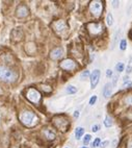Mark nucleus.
<instances>
[{
	"instance_id": "obj_1",
	"label": "nucleus",
	"mask_w": 132,
	"mask_h": 148,
	"mask_svg": "<svg viewBox=\"0 0 132 148\" xmlns=\"http://www.w3.org/2000/svg\"><path fill=\"white\" fill-rule=\"evenodd\" d=\"M20 120L26 126H33L38 123V117L36 116L34 113L29 112V111H25L23 113H21L20 115Z\"/></svg>"
},
{
	"instance_id": "obj_2",
	"label": "nucleus",
	"mask_w": 132,
	"mask_h": 148,
	"mask_svg": "<svg viewBox=\"0 0 132 148\" xmlns=\"http://www.w3.org/2000/svg\"><path fill=\"white\" fill-rule=\"evenodd\" d=\"M17 78V74L15 71L7 67L0 66V80L5 83H13Z\"/></svg>"
},
{
	"instance_id": "obj_3",
	"label": "nucleus",
	"mask_w": 132,
	"mask_h": 148,
	"mask_svg": "<svg viewBox=\"0 0 132 148\" xmlns=\"http://www.w3.org/2000/svg\"><path fill=\"white\" fill-rule=\"evenodd\" d=\"M26 97H27V99L29 101H31L32 103H39L40 100H41V94L38 90L31 88L27 91V93H26Z\"/></svg>"
},
{
	"instance_id": "obj_4",
	"label": "nucleus",
	"mask_w": 132,
	"mask_h": 148,
	"mask_svg": "<svg viewBox=\"0 0 132 148\" xmlns=\"http://www.w3.org/2000/svg\"><path fill=\"white\" fill-rule=\"evenodd\" d=\"M102 2L99 1V0H95V1H92L91 2V5H90V10L92 12V14L95 16V17H99L102 13Z\"/></svg>"
},
{
	"instance_id": "obj_5",
	"label": "nucleus",
	"mask_w": 132,
	"mask_h": 148,
	"mask_svg": "<svg viewBox=\"0 0 132 148\" xmlns=\"http://www.w3.org/2000/svg\"><path fill=\"white\" fill-rule=\"evenodd\" d=\"M87 29L92 35H99L103 30V25L99 23H91L87 25Z\"/></svg>"
},
{
	"instance_id": "obj_6",
	"label": "nucleus",
	"mask_w": 132,
	"mask_h": 148,
	"mask_svg": "<svg viewBox=\"0 0 132 148\" xmlns=\"http://www.w3.org/2000/svg\"><path fill=\"white\" fill-rule=\"evenodd\" d=\"M59 66H60V68H63L64 70H67V71H72V70H74V69L76 68L75 62H74L73 60H70V59L63 61V62L59 64Z\"/></svg>"
},
{
	"instance_id": "obj_7",
	"label": "nucleus",
	"mask_w": 132,
	"mask_h": 148,
	"mask_svg": "<svg viewBox=\"0 0 132 148\" xmlns=\"http://www.w3.org/2000/svg\"><path fill=\"white\" fill-rule=\"evenodd\" d=\"M100 70L96 69L93 71V73L91 74V88L92 89H95L96 86L98 85L99 83V79H100Z\"/></svg>"
},
{
	"instance_id": "obj_8",
	"label": "nucleus",
	"mask_w": 132,
	"mask_h": 148,
	"mask_svg": "<svg viewBox=\"0 0 132 148\" xmlns=\"http://www.w3.org/2000/svg\"><path fill=\"white\" fill-rule=\"evenodd\" d=\"M28 15V9L26 5H19L17 9V16L20 18H24Z\"/></svg>"
},
{
	"instance_id": "obj_9",
	"label": "nucleus",
	"mask_w": 132,
	"mask_h": 148,
	"mask_svg": "<svg viewBox=\"0 0 132 148\" xmlns=\"http://www.w3.org/2000/svg\"><path fill=\"white\" fill-rule=\"evenodd\" d=\"M61 55H63V49L59 47L54 48L50 53V57L52 60H58L59 57H61Z\"/></svg>"
},
{
	"instance_id": "obj_10",
	"label": "nucleus",
	"mask_w": 132,
	"mask_h": 148,
	"mask_svg": "<svg viewBox=\"0 0 132 148\" xmlns=\"http://www.w3.org/2000/svg\"><path fill=\"white\" fill-rule=\"evenodd\" d=\"M111 93H112V85L110 83H107L103 89V95L105 98H108V97H110Z\"/></svg>"
},
{
	"instance_id": "obj_11",
	"label": "nucleus",
	"mask_w": 132,
	"mask_h": 148,
	"mask_svg": "<svg viewBox=\"0 0 132 148\" xmlns=\"http://www.w3.org/2000/svg\"><path fill=\"white\" fill-rule=\"evenodd\" d=\"M66 28V23L63 21V20H59V21H56L54 23V29L57 30V31H61L63 29Z\"/></svg>"
},
{
	"instance_id": "obj_12",
	"label": "nucleus",
	"mask_w": 132,
	"mask_h": 148,
	"mask_svg": "<svg viewBox=\"0 0 132 148\" xmlns=\"http://www.w3.org/2000/svg\"><path fill=\"white\" fill-rule=\"evenodd\" d=\"M83 135H84V128H82V127H77L76 128V130H75V138L77 140H80Z\"/></svg>"
},
{
	"instance_id": "obj_13",
	"label": "nucleus",
	"mask_w": 132,
	"mask_h": 148,
	"mask_svg": "<svg viewBox=\"0 0 132 148\" xmlns=\"http://www.w3.org/2000/svg\"><path fill=\"white\" fill-rule=\"evenodd\" d=\"M44 134H45V136H46V138L48 139V140H54L55 139V134L54 133H52L51 130H44Z\"/></svg>"
},
{
	"instance_id": "obj_14",
	"label": "nucleus",
	"mask_w": 132,
	"mask_h": 148,
	"mask_svg": "<svg viewBox=\"0 0 132 148\" xmlns=\"http://www.w3.org/2000/svg\"><path fill=\"white\" fill-rule=\"evenodd\" d=\"M125 70V65L123 64V63H118L117 65H116V71L118 72V73H121V72H123Z\"/></svg>"
},
{
	"instance_id": "obj_15",
	"label": "nucleus",
	"mask_w": 132,
	"mask_h": 148,
	"mask_svg": "<svg viewBox=\"0 0 132 148\" xmlns=\"http://www.w3.org/2000/svg\"><path fill=\"white\" fill-rule=\"evenodd\" d=\"M104 125L106 126V127H110V126L112 125V120H111V118H110L109 116H106V118H105V120H104Z\"/></svg>"
},
{
	"instance_id": "obj_16",
	"label": "nucleus",
	"mask_w": 132,
	"mask_h": 148,
	"mask_svg": "<svg viewBox=\"0 0 132 148\" xmlns=\"http://www.w3.org/2000/svg\"><path fill=\"white\" fill-rule=\"evenodd\" d=\"M106 22L109 26H111L113 24V20H112V14L111 13H108L107 14V17H106Z\"/></svg>"
},
{
	"instance_id": "obj_17",
	"label": "nucleus",
	"mask_w": 132,
	"mask_h": 148,
	"mask_svg": "<svg viewBox=\"0 0 132 148\" xmlns=\"http://www.w3.org/2000/svg\"><path fill=\"white\" fill-rule=\"evenodd\" d=\"M66 90H67V92H68L69 94H75V93L77 92V89H76V87H74V86H68Z\"/></svg>"
},
{
	"instance_id": "obj_18",
	"label": "nucleus",
	"mask_w": 132,
	"mask_h": 148,
	"mask_svg": "<svg viewBox=\"0 0 132 148\" xmlns=\"http://www.w3.org/2000/svg\"><path fill=\"white\" fill-rule=\"evenodd\" d=\"M90 76V71L89 70H85V71H83L81 74H80V78L81 79H85L86 77H89Z\"/></svg>"
},
{
	"instance_id": "obj_19",
	"label": "nucleus",
	"mask_w": 132,
	"mask_h": 148,
	"mask_svg": "<svg viewBox=\"0 0 132 148\" xmlns=\"http://www.w3.org/2000/svg\"><path fill=\"white\" fill-rule=\"evenodd\" d=\"M91 139H92V136H91V135H85V137L83 138V143H84V145H87V144L91 142Z\"/></svg>"
},
{
	"instance_id": "obj_20",
	"label": "nucleus",
	"mask_w": 132,
	"mask_h": 148,
	"mask_svg": "<svg viewBox=\"0 0 132 148\" xmlns=\"http://www.w3.org/2000/svg\"><path fill=\"white\" fill-rule=\"evenodd\" d=\"M126 47H127V42H126V40H122L121 41V44H120V48H121V50H125L126 49Z\"/></svg>"
},
{
	"instance_id": "obj_21",
	"label": "nucleus",
	"mask_w": 132,
	"mask_h": 148,
	"mask_svg": "<svg viewBox=\"0 0 132 148\" xmlns=\"http://www.w3.org/2000/svg\"><path fill=\"white\" fill-rule=\"evenodd\" d=\"M96 101H97V96L96 95H94V96H92L91 97V99H90V105H94L95 103H96Z\"/></svg>"
},
{
	"instance_id": "obj_22",
	"label": "nucleus",
	"mask_w": 132,
	"mask_h": 148,
	"mask_svg": "<svg viewBox=\"0 0 132 148\" xmlns=\"http://www.w3.org/2000/svg\"><path fill=\"white\" fill-rule=\"evenodd\" d=\"M100 143H101V141H100V139H99V138H97V139H95V141L93 142V144H92V146H93L94 148H96V147H98V146L100 145Z\"/></svg>"
},
{
	"instance_id": "obj_23",
	"label": "nucleus",
	"mask_w": 132,
	"mask_h": 148,
	"mask_svg": "<svg viewBox=\"0 0 132 148\" xmlns=\"http://www.w3.org/2000/svg\"><path fill=\"white\" fill-rule=\"evenodd\" d=\"M100 128H101V126H100L99 124H95V125H93V127H92V131H93V133H97V131L100 130Z\"/></svg>"
},
{
	"instance_id": "obj_24",
	"label": "nucleus",
	"mask_w": 132,
	"mask_h": 148,
	"mask_svg": "<svg viewBox=\"0 0 132 148\" xmlns=\"http://www.w3.org/2000/svg\"><path fill=\"white\" fill-rule=\"evenodd\" d=\"M108 144H109V142H108V141H104V142L100 143V145H99V146H100L101 148H105V147H107V145H108Z\"/></svg>"
},
{
	"instance_id": "obj_25",
	"label": "nucleus",
	"mask_w": 132,
	"mask_h": 148,
	"mask_svg": "<svg viewBox=\"0 0 132 148\" xmlns=\"http://www.w3.org/2000/svg\"><path fill=\"white\" fill-rule=\"evenodd\" d=\"M106 76H107L108 78H110V77L112 76V71H111L110 69H107V70H106Z\"/></svg>"
},
{
	"instance_id": "obj_26",
	"label": "nucleus",
	"mask_w": 132,
	"mask_h": 148,
	"mask_svg": "<svg viewBox=\"0 0 132 148\" xmlns=\"http://www.w3.org/2000/svg\"><path fill=\"white\" fill-rule=\"evenodd\" d=\"M126 72H127V74H130V73L132 72V66H131L130 64L127 66V70H126Z\"/></svg>"
},
{
	"instance_id": "obj_27",
	"label": "nucleus",
	"mask_w": 132,
	"mask_h": 148,
	"mask_svg": "<svg viewBox=\"0 0 132 148\" xmlns=\"http://www.w3.org/2000/svg\"><path fill=\"white\" fill-rule=\"evenodd\" d=\"M42 89H43L45 92H50V91H51V88H49L48 86H42Z\"/></svg>"
},
{
	"instance_id": "obj_28",
	"label": "nucleus",
	"mask_w": 132,
	"mask_h": 148,
	"mask_svg": "<svg viewBox=\"0 0 132 148\" xmlns=\"http://www.w3.org/2000/svg\"><path fill=\"white\" fill-rule=\"evenodd\" d=\"M74 117H75V118H78V117H79V111H75V113H74Z\"/></svg>"
},
{
	"instance_id": "obj_29",
	"label": "nucleus",
	"mask_w": 132,
	"mask_h": 148,
	"mask_svg": "<svg viewBox=\"0 0 132 148\" xmlns=\"http://www.w3.org/2000/svg\"><path fill=\"white\" fill-rule=\"evenodd\" d=\"M132 85V83L130 81V80H128V83H124V87H126V86H131Z\"/></svg>"
},
{
	"instance_id": "obj_30",
	"label": "nucleus",
	"mask_w": 132,
	"mask_h": 148,
	"mask_svg": "<svg viewBox=\"0 0 132 148\" xmlns=\"http://www.w3.org/2000/svg\"><path fill=\"white\" fill-rule=\"evenodd\" d=\"M118 3H119L118 1H112V5H113L115 7H117V6H118Z\"/></svg>"
},
{
	"instance_id": "obj_31",
	"label": "nucleus",
	"mask_w": 132,
	"mask_h": 148,
	"mask_svg": "<svg viewBox=\"0 0 132 148\" xmlns=\"http://www.w3.org/2000/svg\"><path fill=\"white\" fill-rule=\"evenodd\" d=\"M123 80H124V83H125V81H126V80H129V77H128V76H127V75H126V76H125V77H124V78H123Z\"/></svg>"
},
{
	"instance_id": "obj_32",
	"label": "nucleus",
	"mask_w": 132,
	"mask_h": 148,
	"mask_svg": "<svg viewBox=\"0 0 132 148\" xmlns=\"http://www.w3.org/2000/svg\"><path fill=\"white\" fill-rule=\"evenodd\" d=\"M129 148H132V143L130 144V146H129Z\"/></svg>"
},
{
	"instance_id": "obj_33",
	"label": "nucleus",
	"mask_w": 132,
	"mask_h": 148,
	"mask_svg": "<svg viewBox=\"0 0 132 148\" xmlns=\"http://www.w3.org/2000/svg\"><path fill=\"white\" fill-rule=\"evenodd\" d=\"M81 148H87V147H85V146H84V147H81Z\"/></svg>"
},
{
	"instance_id": "obj_34",
	"label": "nucleus",
	"mask_w": 132,
	"mask_h": 148,
	"mask_svg": "<svg viewBox=\"0 0 132 148\" xmlns=\"http://www.w3.org/2000/svg\"><path fill=\"white\" fill-rule=\"evenodd\" d=\"M131 34H132V31H131Z\"/></svg>"
},
{
	"instance_id": "obj_35",
	"label": "nucleus",
	"mask_w": 132,
	"mask_h": 148,
	"mask_svg": "<svg viewBox=\"0 0 132 148\" xmlns=\"http://www.w3.org/2000/svg\"><path fill=\"white\" fill-rule=\"evenodd\" d=\"M67 148H68V147H67Z\"/></svg>"
}]
</instances>
